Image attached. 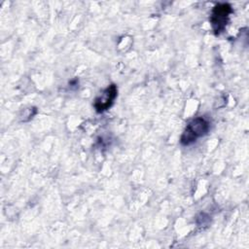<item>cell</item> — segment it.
<instances>
[{"label":"cell","instance_id":"1","mask_svg":"<svg viewBox=\"0 0 249 249\" xmlns=\"http://www.w3.org/2000/svg\"><path fill=\"white\" fill-rule=\"evenodd\" d=\"M210 124L202 117H197L192 120L183 131L180 142L184 146H189L196 142L198 138L206 135L209 131Z\"/></svg>","mask_w":249,"mask_h":249},{"label":"cell","instance_id":"2","mask_svg":"<svg viewBox=\"0 0 249 249\" xmlns=\"http://www.w3.org/2000/svg\"><path fill=\"white\" fill-rule=\"evenodd\" d=\"M231 13L232 9L228 3L217 4L213 8L209 20L215 34H220L225 29Z\"/></svg>","mask_w":249,"mask_h":249},{"label":"cell","instance_id":"3","mask_svg":"<svg viewBox=\"0 0 249 249\" xmlns=\"http://www.w3.org/2000/svg\"><path fill=\"white\" fill-rule=\"evenodd\" d=\"M118 94V89L115 85H110L107 87L99 96H97L94 100V108L96 112L102 113L108 110L114 103Z\"/></svg>","mask_w":249,"mask_h":249}]
</instances>
